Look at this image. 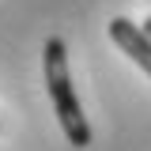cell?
<instances>
[{"label": "cell", "mask_w": 151, "mask_h": 151, "mask_svg": "<svg viewBox=\"0 0 151 151\" xmlns=\"http://www.w3.org/2000/svg\"><path fill=\"white\" fill-rule=\"evenodd\" d=\"M42 68H45V91L53 98V113L64 129V140L72 147H87L91 144V125L83 117V106L76 98L72 87V72H68V49L60 38H49L42 49Z\"/></svg>", "instance_id": "1"}, {"label": "cell", "mask_w": 151, "mask_h": 151, "mask_svg": "<svg viewBox=\"0 0 151 151\" xmlns=\"http://www.w3.org/2000/svg\"><path fill=\"white\" fill-rule=\"evenodd\" d=\"M110 38H113V45H117L121 53H129L132 64H140V68L151 76V34L144 30V27H136L132 19L117 15L110 23Z\"/></svg>", "instance_id": "2"}, {"label": "cell", "mask_w": 151, "mask_h": 151, "mask_svg": "<svg viewBox=\"0 0 151 151\" xmlns=\"http://www.w3.org/2000/svg\"><path fill=\"white\" fill-rule=\"evenodd\" d=\"M144 30H147V34H151V15H147V19H144Z\"/></svg>", "instance_id": "3"}]
</instances>
